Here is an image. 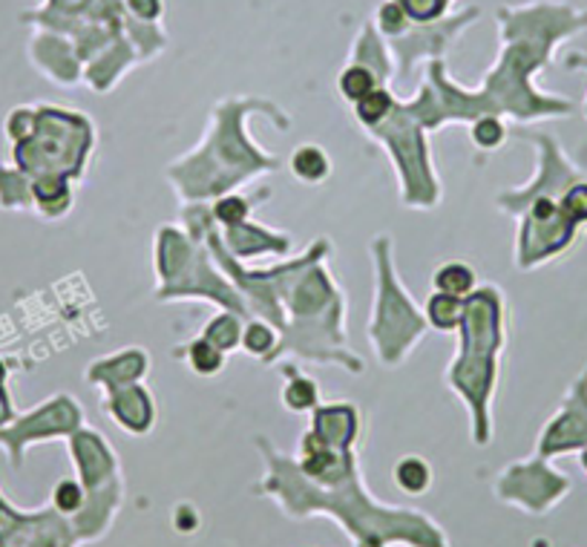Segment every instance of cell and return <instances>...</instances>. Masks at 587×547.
<instances>
[{
    "label": "cell",
    "instance_id": "7",
    "mask_svg": "<svg viewBox=\"0 0 587 547\" xmlns=\"http://www.w3.org/2000/svg\"><path fill=\"white\" fill-rule=\"evenodd\" d=\"M394 475H398V484L409 489V493H421L430 484V469H426L421 458H403L398 469H394Z\"/></svg>",
    "mask_w": 587,
    "mask_h": 547
},
{
    "label": "cell",
    "instance_id": "3",
    "mask_svg": "<svg viewBox=\"0 0 587 547\" xmlns=\"http://www.w3.org/2000/svg\"><path fill=\"white\" fill-rule=\"evenodd\" d=\"M461 314H464V302H461V297H452V295H432L430 300V320L435 329L441 331H450L455 329V326L461 323Z\"/></svg>",
    "mask_w": 587,
    "mask_h": 547
},
{
    "label": "cell",
    "instance_id": "4",
    "mask_svg": "<svg viewBox=\"0 0 587 547\" xmlns=\"http://www.w3.org/2000/svg\"><path fill=\"white\" fill-rule=\"evenodd\" d=\"M389 107H392V99H389L387 90H378V86H374L372 93L363 95V99L354 104V113H358L360 124H369V127H372V124H380L387 118Z\"/></svg>",
    "mask_w": 587,
    "mask_h": 547
},
{
    "label": "cell",
    "instance_id": "15",
    "mask_svg": "<svg viewBox=\"0 0 587 547\" xmlns=\"http://www.w3.org/2000/svg\"><path fill=\"white\" fill-rule=\"evenodd\" d=\"M3 378H7V369H3V363H0V386H3Z\"/></svg>",
    "mask_w": 587,
    "mask_h": 547
},
{
    "label": "cell",
    "instance_id": "8",
    "mask_svg": "<svg viewBox=\"0 0 587 547\" xmlns=\"http://www.w3.org/2000/svg\"><path fill=\"white\" fill-rule=\"evenodd\" d=\"M315 401H317L315 383L306 381V378H297L294 383H288V389H286L288 410H306V406H311Z\"/></svg>",
    "mask_w": 587,
    "mask_h": 547
},
{
    "label": "cell",
    "instance_id": "5",
    "mask_svg": "<svg viewBox=\"0 0 587 547\" xmlns=\"http://www.w3.org/2000/svg\"><path fill=\"white\" fill-rule=\"evenodd\" d=\"M187 358H190L194 372L199 374H216L219 372V367H223V349L210 343L208 338L196 340V343L190 345V354H187Z\"/></svg>",
    "mask_w": 587,
    "mask_h": 547
},
{
    "label": "cell",
    "instance_id": "2",
    "mask_svg": "<svg viewBox=\"0 0 587 547\" xmlns=\"http://www.w3.org/2000/svg\"><path fill=\"white\" fill-rule=\"evenodd\" d=\"M294 173L300 176L302 182H322L329 176V156L320 151V147H300L291 158Z\"/></svg>",
    "mask_w": 587,
    "mask_h": 547
},
{
    "label": "cell",
    "instance_id": "13",
    "mask_svg": "<svg viewBox=\"0 0 587 547\" xmlns=\"http://www.w3.org/2000/svg\"><path fill=\"white\" fill-rule=\"evenodd\" d=\"M475 142L484 144V147H495V144H502L504 142V127L498 122H484L475 127Z\"/></svg>",
    "mask_w": 587,
    "mask_h": 547
},
{
    "label": "cell",
    "instance_id": "6",
    "mask_svg": "<svg viewBox=\"0 0 587 547\" xmlns=\"http://www.w3.org/2000/svg\"><path fill=\"white\" fill-rule=\"evenodd\" d=\"M340 90H343L346 99L358 104L363 95H369L374 90V75L365 70V66H349V70L340 75Z\"/></svg>",
    "mask_w": 587,
    "mask_h": 547
},
{
    "label": "cell",
    "instance_id": "10",
    "mask_svg": "<svg viewBox=\"0 0 587 547\" xmlns=\"http://www.w3.org/2000/svg\"><path fill=\"white\" fill-rule=\"evenodd\" d=\"M271 343H274V334L268 326H262V323L248 326V331H245V349H248V352L262 354Z\"/></svg>",
    "mask_w": 587,
    "mask_h": 547
},
{
    "label": "cell",
    "instance_id": "9",
    "mask_svg": "<svg viewBox=\"0 0 587 547\" xmlns=\"http://www.w3.org/2000/svg\"><path fill=\"white\" fill-rule=\"evenodd\" d=\"M245 214H248V205H245L243 199H237V196H225V199L216 205V216H219V223L225 225H239L245 219Z\"/></svg>",
    "mask_w": 587,
    "mask_h": 547
},
{
    "label": "cell",
    "instance_id": "14",
    "mask_svg": "<svg viewBox=\"0 0 587 547\" xmlns=\"http://www.w3.org/2000/svg\"><path fill=\"white\" fill-rule=\"evenodd\" d=\"M79 502H81V489L72 482H64L55 489V504L61 507V510H75Z\"/></svg>",
    "mask_w": 587,
    "mask_h": 547
},
{
    "label": "cell",
    "instance_id": "12",
    "mask_svg": "<svg viewBox=\"0 0 587 547\" xmlns=\"http://www.w3.org/2000/svg\"><path fill=\"white\" fill-rule=\"evenodd\" d=\"M208 340L214 345H219V349H230V345L237 343V323L230 317L225 320V326H219V320H216L208 329Z\"/></svg>",
    "mask_w": 587,
    "mask_h": 547
},
{
    "label": "cell",
    "instance_id": "11",
    "mask_svg": "<svg viewBox=\"0 0 587 547\" xmlns=\"http://www.w3.org/2000/svg\"><path fill=\"white\" fill-rule=\"evenodd\" d=\"M401 7L406 9L412 18H418V21H430V18L441 14L444 0H401Z\"/></svg>",
    "mask_w": 587,
    "mask_h": 547
},
{
    "label": "cell",
    "instance_id": "1",
    "mask_svg": "<svg viewBox=\"0 0 587 547\" xmlns=\"http://www.w3.org/2000/svg\"><path fill=\"white\" fill-rule=\"evenodd\" d=\"M475 286V271L464 262H446L444 268H437L435 274V288L441 295L464 297L470 295Z\"/></svg>",
    "mask_w": 587,
    "mask_h": 547
}]
</instances>
